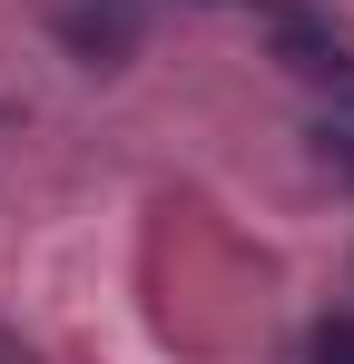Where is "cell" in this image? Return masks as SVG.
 <instances>
[{
	"instance_id": "obj_4",
	"label": "cell",
	"mask_w": 354,
	"mask_h": 364,
	"mask_svg": "<svg viewBox=\"0 0 354 364\" xmlns=\"http://www.w3.org/2000/svg\"><path fill=\"white\" fill-rule=\"evenodd\" d=\"M345 168H354V148H345Z\"/></svg>"
},
{
	"instance_id": "obj_2",
	"label": "cell",
	"mask_w": 354,
	"mask_h": 364,
	"mask_svg": "<svg viewBox=\"0 0 354 364\" xmlns=\"http://www.w3.org/2000/svg\"><path fill=\"white\" fill-rule=\"evenodd\" d=\"M315 364H354V315H325L315 325Z\"/></svg>"
},
{
	"instance_id": "obj_3",
	"label": "cell",
	"mask_w": 354,
	"mask_h": 364,
	"mask_svg": "<svg viewBox=\"0 0 354 364\" xmlns=\"http://www.w3.org/2000/svg\"><path fill=\"white\" fill-rule=\"evenodd\" d=\"M0 364H20V335H0Z\"/></svg>"
},
{
	"instance_id": "obj_1",
	"label": "cell",
	"mask_w": 354,
	"mask_h": 364,
	"mask_svg": "<svg viewBox=\"0 0 354 364\" xmlns=\"http://www.w3.org/2000/svg\"><path fill=\"white\" fill-rule=\"evenodd\" d=\"M266 40H276V60L295 79H315V89H354V40L335 20H315V10H266Z\"/></svg>"
}]
</instances>
